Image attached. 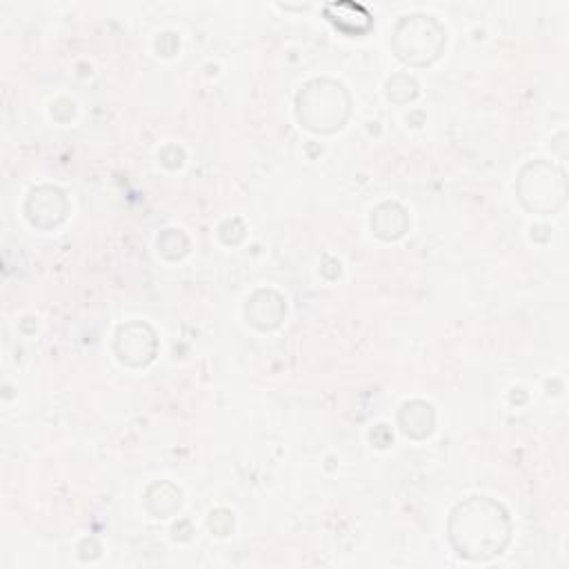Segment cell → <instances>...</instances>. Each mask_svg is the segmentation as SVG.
I'll return each mask as SVG.
<instances>
[{
	"label": "cell",
	"instance_id": "1",
	"mask_svg": "<svg viewBox=\"0 0 569 569\" xmlns=\"http://www.w3.org/2000/svg\"><path fill=\"white\" fill-rule=\"evenodd\" d=\"M487 502H467L456 509L451 518V540L460 556L471 560H485L500 553L507 540V522L502 511L491 505V511H485Z\"/></svg>",
	"mask_w": 569,
	"mask_h": 569
}]
</instances>
